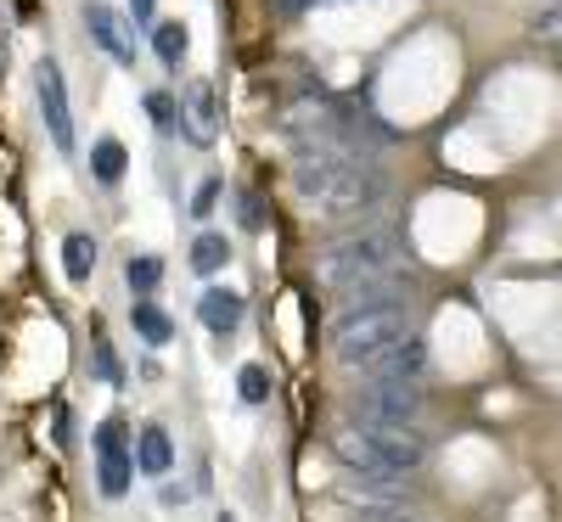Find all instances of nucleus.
Instances as JSON below:
<instances>
[{
  "mask_svg": "<svg viewBox=\"0 0 562 522\" xmlns=\"http://www.w3.org/2000/svg\"><path fill=\"white\" fill-rule=\"evenodd\" d=\"M293 192L326 219H360L383 203V174L366 169L360 158L315 147V152L293 158Z\"/></svg>",
  "mask_w": 562,
  "mask_h": 522,
  "instance_id": "obj_1",
  "label": "nucleus"
},
{
  "mask_svg": "<svg viewBox=\"0 0 562 522\" xmlns=\"http://www.w3.org/2000/svg\"><path fill=\"white\" fill-rule=\"evenodd\" d=\"M333 455L344 461V472L366 484H400L411 472H422L428 461V439L416 427H383V421H338L333 427Z\"/></svg>",
  "mask_w": 562,
  "mask_h": 522,
  "instance_id": "obj_2",
  "label": "nucleus"
},
{
  "mask_svg": "<svg viewBox=\"0 0 562 522\" xmlns=\"http://www.w3.org/2000/svg\"><path fill=\"white\" fill-rule=\"evenodd\" d=\"M400 242H394V230L383 225H371V230H349L338 236V242H326L315 253V275L326 281V287H349V281H378V275H394L400 264Z\"/></svg>",
  "mask_w": 562,
  "mask_h": 522,
  "instance_id": "obj_3",
  "label": "nucleus"
},
{
  "mask_svg": "<svg viewBox=\"0 0 562 522\" xmlns=\"http://www.w3.org/2000/svg\"><path fill=\"white\" fill-rule=\"evenodd\" d=\"M405 338H416L405 304L360 309V315H338V320H333V354H338V365H349V371L378 365V360H383L389 349H400Z\"/></svg>",
  "mask_w": 562,
  "mask_h": 522,
  "instance_id": "obj_4",
  "label": "nucleus"
},
{
  "mask_svg": "<svg viewBox=\"0 0 562 522\" xmlns=\"http://www.w3.org/2000/svg\"><path fill=\"white\" fill-rule=\"evenodd\" d=\"M416 416H422V383H360L355 394V421L411 427Z\"/></svg>",
  "mask_w": 562,
  "mask_h": 522,
  "instance_id": "obj_5",
  "label": "nucleus"
},
{
  "mask_svg": "<svg viewBox=\"0 0 562 522\" xmlns=\"http://www.w3.org/2000/svg\"><path fill=\"white\" fill-rule=\"evenodd\" d=\"M130 478H135V444H130V427L113 416L97 427V484L108 500H124Z\"/></svg>",
  "mask_w": 562,
  "mask_h": 522,
  "instance_id": "obj_6",
  "label": "nucleus"
},
{
  "mask_svg": "<svg viewBox=\"0 0 562 522\" xmlns=\"http://www.w3.org/2000/svg\"><path fill=\"white\" fill-rule=\"evenodd\" d=\"M34 97H40V118H45V135L63 158H74V107H68V84H63V68L45 57L34 68Z\"/></svg>",
  "mask_w": 562,
  "mask_h": 522,
  "instance_id": "obj_7",
  "label": "nucleus"
},
{
  "mask_svg": "<svg viewBox=\"0 0 562 522\" xmlns=\"http://www.w3.org/2000/svg\"><path fill=\"white\" fill-rule=\"evenodd\" d=\"M175 107H180V135L192 140V147H214L220 140V97H214V84L192 79L175 97Z\"/></svg>",
  "mask_w": 562,
  "mask_h": 522,
  "instance_id": "obj_8",
  "label": "nucleus"
},
{
  "mask_svg": "<svg viewBox=\"0 0 562 522\" xmlns=\"http://www.w3.org/2000/svg\"><path fill=\"white\" fill-rule=\"evenodd\" d=\"M85 29H90V39H97L119 68H135L140 52H135V29L124 23V12L102 7V0H90V7H85Z\"/></svg>",
  "mask_w": 562,
  "mask_h": 522,
  "instance_id": "obj_9",
  "label": "nucleus"
},
{
  "mask_svg": "<svg viewBox=\"0 0 562 522\" xmlns=\"http://www.w3.org/2000/svg\"><path fill=\"white\" fill-rule=\"evenodd\" d=\"M360 376H366V383H422V376H428V343L405 338L400 349H389L378 365H366Z\"/></svg>",
  "mask_w": 562,
  "mask_h": 522,
  "instance_id": "obj_10",
  "label": "nucleus"
},
{
  "mask_svg": "<svg viewBox=\"0 0 562 522\" xmlns=\"http://www.w3.org/2000/svg\"><path fill=\"white\" fill-rule=\"evenodd\" d=\"M135 466L147 472V478H164V472L175 466V444H169V433H164L158 421H147L135 433Z\"/></svg>",
  "mask_w": 562,
  "mask_h": 522,
  "instance_id": "obj_11",
  "label": "nucleus"
},
{
  "mask_svg": "<svg viewBox=\"0 0 562 522\" xmlns=\"http://www.w3.org/2000/svg\"><path fill=\"white\" fill-rule=\"evenodd\" d=\"M198 320L214 331V338H231V331L243 326V298H237V293H225V287H209L203 304H198Z\"/></svg>",
  "mask_w": 562,
  "mask_h": 522,
  "instance_id": "obj_12",
  "label": "nucleus"
},
{
  "mask_svg": "<svg viewBox=\"0 0 562 522\" xmlns=\"http://www.w3.org/2000/svg\"><path fill=\"white\" fill-rule=\"evenodd\" d=\"M158 281H164V259H158V253H135V259L124 264V287H130L135 304H147V298L158 293Z\"/></svg>",
  "mask_w": 562,
  "mask_h": 522,
  "instance_id": "obj_13",
  "label": "nucleus"
},
{
  "mask_svg": "<svg viewBox=\"0 0 562 522\" xmlns=\"http://www.w3.org/2000/svg\"><path fill=\"white\" fill-rule=\"evenodd\" d=\"M225 264H231V242H225L220 230H203L198 242H192V270L198 275H220Z\"/></svg>",
  "mask_w": 562,
  "mask_h": 522,
  "instance_id": "obj_14",
  "label": "nucleus"
},
{
  "mask_svg": "<svg viewBox=\"0 0 562 522\" xmlns=\"http://www.w3.org/2000/svg\"><path fill=\"white\" fill-rule=\"evenodd\" d=\"M63 270H68V281H90V270H97V242L85 230H74L63 242Z\"/></svg>",
  "mask_w": 562,
  "mask_h": 522,
  "instance_id": "obj_15",
  "label": "nucleus"
},
{
  "mask_svg": "<svg viewBox=\"0 0 562 522\" xmlns=\"http://www.w3.org/2000/svg\"><path fill=\"white\" fill-rule=\"evenodd\" d=\"M130 320H135V331H140V338H147L153 349H164V343L175 338V320H169L158 304H135V315H130Z\"/></svg>",
  "mask_w": 562,
  "mask_h": 522,
  "instance_id": "obj_16",
  "label": "nucleus"
},
{
  "mask_svg": "<svg viewBox=\"0 0 562 522\" xmlns=\"http://www.w3.org/2000/svg\"><path fill=\"white\" fill-rule=\"evenodd\" d=\"M90 174H97L102 185H119V174H124V147L119 140H97V147H90Z\"/></svg>",
  "mask_w": 562,
  "mask_h": 522,
  "instance_id": "obj_17",
  "label": "nucleus"
},
{
  "mask_svg": "<svg viewBox=\"0 0 562 522\" xmlns=\"http://www.w3.org/2000/svg\"><path fill=\"white\" fill-rule=\"evenodd\" d=\"M153 52H158L164 68H180V57H186V29H180V23H158V29H153Z\"/></svg>",
  "mask_w": 562,
  "mask_h": 522,
  "instance_id": "obj_18",
  "label": "nucleus"
},
{
  "mask_svg": "<svg viewBox=\"0 0 562 522\" xmlns=\"http://www.w3.org/2000/svg\"><path fill=\"white\" fill-rule=\"evenodd\" d=\"M147 118H153L158 129H180V107H175L169 90H147Z\"/></svg>",
  "mask_w": 562,
  "mask_h": 522,
  "instance_id": "obj_19",
  "label": "nucleus"
},
{
  "mask_svg": "<svg viewBox=\"0 0 562 522\" xmlns=\"http://www.w3.org/2000/svg\"><path fill=\"white\" fill-rule=\"evenodd\" d=\"M90 354H97V376H102V383H124V371H119V354H113V343L102 338V331H97V338H90Z\"/></svg>",
  "mask_w": 562,
  "mask_h": 522,
  "instance_id": "obj_20",
  "label": "nucleus"
},
{
  "mask_svg": "<svg viewBox=\"0 0 562 522\" xmlns=\"http://www.w3.org/2000/svg\"><path fill=\"white\" fill-rule=\"evenodd\" d=\"M237 394H243L248 405H265V399H270V376H265V365H243V376H237Z\"/></svg>",
  "mask_w": 562,
  "mask_h": 522,
  "instance_id": "obj_21",
  "label": "nucleus"
},
{
  "mask_svg": "<svg viewBox=\"0 0 562 522\" xmlns=\"http://www.w3.org/2000/svg\"><path fill=\"white\" fill-rule=\"evenodd\" d=\"M220 185H225V180H203V192L192 197V214H209V208L220 203Z\"/></svg>",
  "mask_w": 562,
  "mask_h": 522,
  "instance_id": "obj_22",
  "label": "nucleus"
},
{
  "mask_svg": "<svg viewBox=\"0 0 562 522\" xmlns=\"http://www.w3.org/2000/svg\"><path fill=\"white\" fill-rule=\"evenodd\" d=\"M130 12H135V23H153V12H158V0H130Z\"/></svg>",
  "mask_w": 562,
  "mask_h": 522,
  "instance_id": "obj_23",
  "label": "nucleus"
},
{
  "mask_svg": "<svg viewBox=\"0 0 562 522\" xmlns=\"http://www.w3.org/2000/svg\"><path fill=\"white\" fill-rule=\"evenodd\" d=\"M164 506H186V489H175V484H164V495H158Z\"/></svg>",
  "mask_w": 562,
  "mask_h": 522,
  "instance_id": "obj_24",
  "label": "nucleus"
},
{
  "mask_svg": "<svg viewBox=\"0 0 562 522\" xmlns=\"http://www.w3.org/2000/svg\"><path fill=\"white\" fill-rule=\"evenodd\" d=\"M214 522H237V517H231V511H220V517H214Z\"/></svg>",
  "mask_w": 562,
  "mask_h": 522,
  "instance_id": "obj_25",
  "label": "nucleus"
},
{
  "mask_svg": "<svg viewBox=\"0 0 562 522\" xmlns=\"http://www.w3.org/2000/svg\"><path fill=\"white\" fill-rule=\"evenodd\" d=\"M557 68H562V52H557Z\"/></svg>",
  "mask_w": 562,
  "mask_h": 522,
  "instance_id": "obj_26",
  "label": "nucleus"
}]
</instances>
